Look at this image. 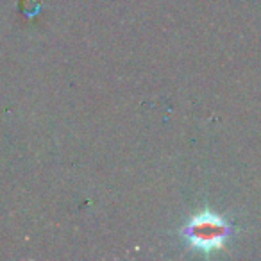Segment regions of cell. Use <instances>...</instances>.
<instances>
[{
    "label": "cell",
    "instance_id": "cell-1",
    "mask_svg": "<svg viewBox=\"0 0 261 261\" xmlns=\"http://www.w3.org/2000/svg\"><path fill=\"white\" fill-rule=\"evenodd\" d=\"M182 236L193 249L211 252V250L222 249L229 236V224L211 211H202L185 225Z\"/></svg>",
    "mask_w": 261,
    "mask_h": 261
}]
</instances>
